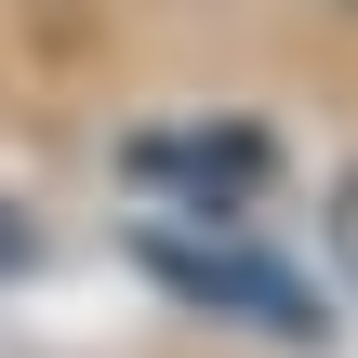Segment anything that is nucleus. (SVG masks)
I'll use <instances>...</instances> for the list:
<instances>
[{
	"mask_svg": "<svg viewBox=\"0 0 358 358\" xmlns=\"http://www.w3.org/2000/svg\"><path fill=\"white\" fill-rule=\"evenodd\" d=\"M146 266L186 292V306H226V319H252V332H279V345H319L332 319H319V292L292 279V266H266V252H239V239H146Z\"/></svg>",
	"mask_w": 358,
	"mask_h": 358,
	"instance_id": "obj_1",
	"label": "nucleus"
},
{
	"mask_svg": "<svg viewBox=\"0 0 358 358\" xmlns=\"http://www.w3.org/2000/svg\"><path fill=\"white\" fill-rule=\"evenodd\" d=\"M319 239H332V279H345V292H358V173H345V186H332V199H319Z\"/></svg>",
	"mask_w": 358,
	"mask_h": 358,
	"instance_id": "obj_2",
	"label": "nucleus"
}]
</instances>
